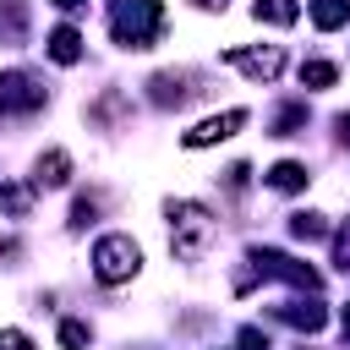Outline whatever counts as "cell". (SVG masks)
I'll return each instance as SVG.
<instances>
[{
	"instance_id": "obj_25",
	"label": "cell",
	"mask_w": 350,
	"mask_h": 350,
	"mask_svg": "<svg viewBox=\"0 0 350 350\" xmlns=\"http://www.w3.org/2000/svg\"><path fill=\"white\" fill-rule=\"evenodd\" d=\"M334 131H339V142L350 148V109H339V115H334Z\"/></svg>"
},
{
	"instance_id": "obj_16",
	"label": "cell",
	"mask_w": 350,
	"mask_h": 350,
	"mask_svg": "<svg viewBox=\"0 0 350 350\" xmlns=\"http://www.w3.org/2000/svg\"><path fill=\"white\" fill-rule=\"evenodd\" d=\"M27 208H33V191H27V186H16V180H0V213L27 219Z\"/></svg>"
},
{
	"instance_id": "obj_11",
	"label": "cell",
	"mask_w": 350,
	"mask_h": 350,
	"mask_svg": "<svg viewBox=\"0 0 350 350\" xmlns=\"http://www.w3.org/2000/svg\"><path fill=\"white\" fill-rule=\"evenodd\" d=\"M49 60H60V66H77V60H82V33L60 22V27L49 33Z\"/></svg>"
},
{
	"instance_id": "obj_1",
	"label": "cell",
	"mask_w": 350,
	"mask_h": 350,
	"mask_svg": "<svg viewBox=\"0 0 350 350\" xmlns=\"http://www.w3.org/2000/svg\"><path fill=\"white\" fill-rule=\"evenodd\" d=\"M109 33L120 49H153V38L164 33L159 0H109Z\"/></svg>"
},
{
	"instance_id": "obj_4",
	"label": "cell",
	"mask_w": 350,
	"mask_h": 350,
	"mask_svg": "<svg viewBox=\"0 0 350 350\" xmlns=\"http://www.w3.org/2000/svg\"><path fill=\"white\" fill-rule=\"evenodd\" d=\"M246 262L262 273V279H284V284H295V290H323V273L317 268H306V262H295L290 252H273V246H252L246 252Z\"/></svg>"
},
{
	"instance_id": "obj_2",
	"label": "cell",
	"mask_w": 350,
	"mask_h": 350,
	"mask_svg": "<svg viewBox=\"0 0 350 350\" xmlns=\"http://www.w3.org/2000/svg\"><path fill=\"white\" fill-rule=\"evenodd\" d=\"M164 213H170V246H175V257H186V262H197V257L208 252V241L219 235V224H213V213H208L202 202H170Z\"/></svg>"
},
{
	"instance_id": "obj_22",
	"label": "cell",
	"mask_w": 350,
	"mask_h": 350,
	"mask_svg": "<svg viewBox=\"0 0 350 350\" xmlns=\"http://www.w3.org/2000/svg\"><path fill=\"white\" fill-rule=\"evenodd\" d=\"M0 350H33V339L22 328H0Z\"/></svg>"
},
{
	"instance_id": "obj_13",
	"label": "cell",
	"mask_w": 350,
	"mask_h": 350,
	"mask_svg": "<svg viewBox=\"0 0 350 350\" xmlns=\"http://www.w3.org/2000/svg\"><path fill=\"white\" fill-rule=\"evenodd\" d=\"M0 38H5V44H22V38H27V11H22V0H5V5H0Z\"/></svg>"
},
{
	"instance_id": "obj_7",
	"label": "cell",
	"mask_w": 350,
	"mask_h": 350,
	"mask_svg": "<svg viewBox=\"0 0 350 350\" xmlns=\"http://www.w3.org/2000/svg\"><path fill=\"white\" fill-rule=\"evenodd\" d=\"M230 66H241L252 82H273L279 66H284V49H279V44H262V49H230Z\"/></svg>"
},
{
	"instance_id": "obj_8",
	"label": "cell",
	"mask_w": 350,
	"mask_h": 350,
	"mask_svg": "<svg viewBox=\"0 0 350 350\" xmlns=\"http://www.w3.org/2000/svg\"><path fill=\"white\" fill-rule=\"evenodd\" d=\"M191 82H197V77H191V71H159V77H153V82H148V88H153V104H159V109H170V104H175V109H180V104H186V98H191V93H197V88H191Z\"/></svg>"
},
{
	"instance_id": "obj_17",
	"label": "cell",
	"mask_w": 350,
	"mask_h": 350,
	"mask_svg": "<svg viewBox=\"0 0 350 350\" xmlns=\"http://www.w3.org/2000/svg\"><path fill=\"white\" fill-rule=\"evenodd\" d=\"M290 235L295 241H323L328 224H323V213H290Z\"/></svg>"
},
{
	"instance_id": "obj_10",
	"label": "cell",
	"mask_w": 350,
	"mask_h": 350,
	"mask_svg": "<svg viewBox=\"0 0 350 350\" xmlns=\"http://www.w3.org/2000/svg\"><path fill=\"white\" fill-rule=\"evenodd\" d=\"M279 317H284L290 328H306V334H317V328L328 323V312H323L317 295H312V301H290V306H279Z\"/></svg>"
},
{
	"instance_id": "obj_3",
	"label": "cell",
	"mask_w": 350,
	"mask_h": 350,
	"mask_svg": "<svg viewBox=\"0 0 350 350\" xmlns=\"http://www.w3.org/2000/svg\"><path fill=\"white\" fill-rule=\"evenodd\" d=\"M137 268H142V252H137L131 235H98L93 241V273H98V284H126Z\"/></svg>"
},
{
	"instance_id": "obj_18",
	"label": "cell",
	"mask_w": 350,
	"mask_h": 350,
	"mask_svg": "<svg viewBox=\"0 0 350 350\" xmlns=\"http://www.w3.org/2000/svg\"><path fill=\"white\" fill-rule=\"evenodd\" d=\"M334 77H339V71H334L328 60H306V66H301V88H334Z\"/></svg>"
},
{
	"instance_id": "obj_27",
	"label": "cell",
	"mask_w": 350,
	"mask_h": 350,
	"mask_svg": "<svg viewBox=\"0 0 350 350\" xmlns=\"http://www.w3.org/2000/svg\"><path fill=\"white\" fill-rule=\"evenodd\" d=\"M339 323H345V339H350V306H345V317H339Z\"/></svg>"
},
{
	"instance_id": "obj_15",
	"label": "cell",
	"mask_w": 350,
	"mask_h": 350,
	"mask_svg": "<svg viewBox=\"0 0 350 350\" xmlns=\"http://www.w3.org/2000/svg\"><path fill=\"white\" fill-rule=\"evenodd\" d=\"M312 22H317L323 33L345 27V22H350V0H312Z\"/></svg>"
},
{
	"instance_id": "obj_21",
	"label": "cell",
	"mask_w": 350,
	"mask_h": 350,
	"mask_svg": "<svg viewBox=\"0 0 350 350\" xmlns=\"http://www.w3.org/2000/svg\"><path fill=\"white\" fill-rule=\"evenodd\" d=\"M60 345H66V350H88V323H71V317H66V323H60Z\"/></svg>"
},
{
	"instance_id": "obj_5",
	"label": "cell",
	"mask_w": 350,
	"mask_h": 350,
	"mask_svg": "<svg viewBox=\"0 0 350 350\" xmlns=\"http://www.w3.org/2000/svg\"><path fill=\"white\" fill-rule=\"evenodd\" d=\"M49 98L44 77L33 71H0V115H38Z\"/></svg>"
},
{
	"instance_id": "obj_20",
	"label": "cell",
	"mask_w": 350,
	"mask_h": 350,
	"mask_svg": "<svg viewBox=\"0 0 350 350\" xmlns=\"http://www.w3.org/2000/svg\"><path fill=\"white\" fill-rule=\"evenodd\" d=\"M93 219H98V197L88 191V197H77V202H71V230H88Z\"/></svg>"
},
{
	"instance_id": "obj_14",
	"label": "cell",
	"mask_w": 350,
	"mask_h": 350,
	"mask_svg": "<svg viewBox=\"0 0 350 350\" xmlns=\"http://www.w3.org/2000/svg\"><path fill=\"white\" fill-rule=\"evenodd\" d=\"M252 16H257V22H273V27H290V22L301 16V5H295V0H257Z\"/></svg>"
},
{
	"instance_id": "obj_19",
	"label": "cell",
	"mask_w": 350,
	"mask_h": 350,
	"mask_svg": "<svg viewBox=\"0 0 350 350\" xmlns=\"http://www.w3.org/2000/svg\"><path fill=\"white\" fill-rule=\"evenodd\" d=\"M301 126H306V104H284L279 120H273V137H295Z\"/></svg>"
},
{
	"instance_id": "obj_28",
	"label": "cell",
	"mask_w": 350,
	"mask_h": 350,
	"mask_svg": "<svg viewBox=\"0 0 350 350\" xmlns=\"http://www.w3.org/2000/svg\"><path fill=\"white\" fill-rule=\"evenodd\" d=\"M202 5H224V0H202Z\"/></svg>"
},
{
	"instance_id": "obj_12",
	"label": "cell",
	"mask_w": 350,
	"mask_h": 350,
	"mask_svg": "<svg viewBox=\"0 0 350 350\" xmlns=\"http://www.w3.org/2000/svg\"><path fill=\"white\" fill-rule=\"evenodd\" d=\"M306 180H312V175H306V164H295V159H279V164L268 170V186H273V191H301Z\"/></svg>"
},
{
	"instance_id": "obj_6",
	"label": "cell",
	"mask_w": 350,
	"mask_h": 350,
	"mask_svg": "<svg viewBox=\"0 0 350 350\" xmlns=\"http://www.w3.org/2000/svg\"><path fill=\"white\" fill-rule=\"evenodd\" d=\"M246 126V109H224V115H208V120H197L180 142L186 148H213V142H224V137H235Z\"/></svg>"
},
{
	"instance_id": "obj_9",
	"label": "cell",
	"mask_w": 350,
	"mask_h": 350,
	"mask_svg": "<svg viewBox=\"0 0 350 350\" xmlns=\"http://www.w3.org/2000/svg\"><path fill=\"white\" fill-rule=\"evenodd\" d=\"M66 180H71V153H60V148L38 153V164H33V186L55 191V186H66Z\"/></svg>"
},
{
	"instance_id": "obj_23",
	"label": "cell",
	"mask_w": 350,
	"mask_h": 350,
	"mask_svg": "<svg viewBox=\"0 0 350 350\" xmlns=\"http://www.w3.org/2000/svg\"><path fill=\"white\" fill-rule=\"evenodd\" d=\"M235 345H241V350H268V334H262V328H241Z\"/></svg>"
},
{
	"instance_id": "obj_24",
	"label": "cell",
	"mask_w": 350,
	"mask_h": 350,
	"mask_svg": "<svg viewBox=\"0 0 350 350\" xmlns=\"http://www.w3.org/2000/svg\"><path fill=\"white\" fill-rule=\"evenodd\" d=\"M334 257H339V268H345V273H350V224H345V230H339V241H334Z\"/></svg>"
},
{
	"instance_id": "obj_26",
	"label": "cell",
	"mask_w": 350,
	"mask_h": 350,
	"mask_svg": "<svg viewBox=\"0 0 350 350\" xmlns=\"http://www.w3.org/2000/svg\"><path fill=\"white\" fill-rule=\"evenodd\" d=\"M55 5H60V11H77V5H88V0H55Z\"/></svg>"
}]
</instances>
